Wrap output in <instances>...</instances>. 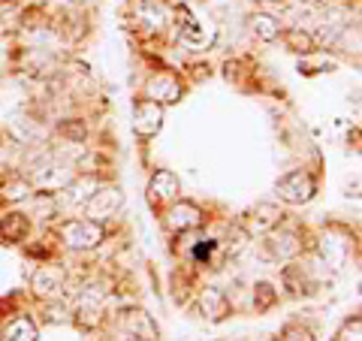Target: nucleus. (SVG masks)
<instances>
[{"mask_svg":"<svg viewBox=\"0 0 362 341\" xmlns=\"http://www.w3.org/2000/svg\"><path fill=\"white\" fill-rule=\"evenodd\" d=\"M54 236L61 238V245L66 248V251L90 254L106 242V224H97V221L85 218V214L82 218H66V221H58Z\"/></svg>","mask_w":362,"mask_h":341,"instance_id":"f257e3e1","label":"nucleus"},{"mask_svg":"<svg viewBox=\"0 0 362 341\" xmlns=\"http://www.w3.org/2000/svg\"><path fill=\"white\" fill-rule=\"evenodd\" d=\"M275 193L284 206H308L317 197V178L308 169H290L275 181Z\"/></svg>","mask_w":362,"mask_h":341,"instance_id":"f03ea898","label":"nucleus"},{"mask_svg":"<svg viewBox=\"0 0 362 341\" xmlns=\"http://www.w3.org/2000/svg\"><path fill=\"white\" fill-rule=\"evenodd\" d=\"M142 97H148V100H154V103H160L166 109V106H175L178 100L185 97V85H181V79L173 70H157V73H151L148 79H145V94Z\"/></svg>","mask_w":362,"mask_h":341,"instance_id":"0eeeda50","label":"nucleus"},{"mask_svg":"<svg viewBox=\"0 0 362 341\" xmlns=\"http://www.w3.org/2000/svg\"><path fill=\"white\" fill-rule=\"evenodd\" d=\"M85 218L97 221V224H106L109 218H115V214H121L124 209V193L118 185H100L94 193H90V200L85 202Z\"/></svg>","mask_w":362,"mask_h":341,"instance_id":"20e7f679","label":"nucleus"},{"mask_svg":"<svg viewBox=\"0 0 362 341\" xmlns=\"http://www.w3.org/2000/svg\"><path fill=\"white\" fill-rule=\"evenodd\" d=\"M37 338H40V329L28 314L13 317V320L4 326V333H0V341H37Z\"/></svg>","mask_w":362,"mask_h":341,"instance_id":"412c9836","label":"nucleus"},{"mask_svg":"<svg viewBox=\"0 0 362 341\" xmlns=\"http://www.w3.org/2000/svg\"><path fill=\"white\" fill-rule=\"evenodd\" d=\"M124 329L130 333V338H142V341H160V329H157L154 317L145 308H127L121 314Z\"/></svg>","mask_w":362,"mask_h":341,"instance_id":"2eb2a0df","label":"nucleus"},{"mask_svg":"<svg viewBox=\"0 0 362 341\" xmlns=\"http://www.w3.org/2000/svg\"><path fill=\"white\" fill-rule=\"evenodd\" d=\"M33 224L28 214L21 212H9L0 218V245H25L30 238Z\"/></svg>","mask_w":362,"mask_h":341,"instance_id":"f3484780","label":"nucleus"},{"mask_svg":"<svg viewBox=\"0 0 362 341\" xmlns=\"http://www.w3.org/2000/svg\"><path fill=\"white\" fill-rule=\"evenodd\" d=\"M266 251L272 260H281V263H290V260H299L305 251H308V245H305L302 233L290 230V226H275L272 233H266Z\"/></svg>","mask_w":362,"mask_h":341,"instance_id":"39448f33","label":"nucleus"},{"mask_svg":"<svg viewBox=\"0 0 362 341\" xmlns=\"http://www.w3.org/2000/svg\"><path fill=\"white\" fill-rule=\"evenodd\" d=\"M175 18H178V37H181V42L194 45L197 52H206L211 40H206V28H202V21L194 13H190L187 4H181L175 9Z\"/></svg>","mask_w":362,"mask_h":341,"instance_id":"f8f14e48","label":"nucleus"},{"mask_svg":"<svg viewBox=\"0 0 362 341\" xmlns=\"http://www.w3.org/2000/svg\"><path fill=\"white\" fill-rule=\"evenodd\" d=\"M85 329H94L103 323V293H94V290H85L82 299H78V308H76V317Z\"/></svg>","mask_w":362,"mask_h":341,"instance_id":"a211bd4d","label":"nucleus"},{"mask_svg":"<svg viewBox=\"0 0 362 341\" xmlns=\"http://www.w3.org/2000/svg\"><path fill=\"white\" fill-rule=\"evenodd\" d=\"M281 287H284L290 296H308L314 293V278H311V269L299 263V260H290V263L281 269Z\"/></svg>","mask_w":362,"mask_h":341,"instance_id":"ddd939ff","label":"nucleus"},{"mask_svg":"<svg viewBox=\"0 0 362 341\" xmlns=\"http://www.w3.org/2000/svg\"><path fill=\"white\" fill-rule=\"evenodd\" d=\"M281 224H284V212H281L275 202H257V206L242 218V230L247 236H266Z\"/></svg>","mask_w":362,"mask_h":341,"instance_id":"9d476101","label":"nucleus"},{"mask_svg":"<svg viewBox=\"0 0 362 341\" xmlns=\"http://www.w3.org/2000/svg\"><path fill=\"white\" fill-rule=\"evenodd\" d=\"M30 193H37L33 190V185L25 178V175H13V178H6L4 181V187H0V200L4 202H25V200H30Z\"/></svg>","mask_w":362,"mask_h":341,"instance_id":"4be33fe9","label":"nucleus"},{"mask_svg":"<svg viewBox=\"0 0 362 341\" xmlns=\"http://www.w3.org/2000/svg\"><path fill=\"white\" fill-rule=\"evenodd\" d=\"M281 42H284V49L293 52V54H311L317 52V40H314V33L308 28H299V25H293V28H281Z\"/></svg>","mask_w":362,"mask_h":341,"instance_id":"6ab92c4d","label":"nucleus"},{"mask_svg":"<svg viewBox=\"0 0 362 341\" xmlns=\"http://www.w3.org/2000/svg\"><path fill=\"white\" fill-rule=\"evenodd\" d=\"M251 305L257 314H266L272 305H278V287L269 281H257L254 284V296H251Z\"/></svg>","mask_w":362,"mask_h":341,"instance_id":"b1692460","label":"nucleus"},{"mask_svg":"<svg viewBox=\"0 0 362 341\" xmlns=\"http://www.w3.org/2000/svg\"><path fill=\"white\" fill-rule=\"evenodd\" d=\"M335 341H362V317L359 314L347 317V320L341 323V329H338Z\"/></svg>","mask_w":362,"mask_h":341,"instance_id":"bb28decb","label":"nucleus"},{"mask_svg":"<svg viewBox=\"0 0 362 341\" xmlns=\"http://www.w3.org/2000/svg\"><path fill=\"white\" fill-rule=\"evenodd\" d=\"M335 67H338V61L326 58V54L311 52V54H305V58L299 61V73H305V76H317V73H323V70H335Z\"/></svg>","mask_w":362,"mask_h":341,"instance_id":"393cba45","label":"nucleus"},{"mask_svg":"<svg viewBox=\"0 0 362 341\" xmlns=\"http://www.w3.org/2000/svg\"><path fill=\"white\" fill-rule=\"evenodd\" d=\"M247 25H251V30H254V37L259 40V42H275L278 37H281V21H278V16H272V13H251L247 16Z\"/></svg>","mask_w":362,"mask_h":341,"instance_id":"aec40b11","label":"nucleus"},{"mask_svg":"<svg viewBox=\"0 0 362 341\" xmlns=\"http://www.w3.org/2000/svg\"><path fill=\"white\" fill-rule=\"evenodd\" d=\"M133 21L145 33H160L169 25V13L160 0H136L133 6Z\"/></svg>","mask_w":362,"mask_h":341,"instance_id":"9b49d317","label":"nucleus"},{"mask_svg":"<svg viewBox=\"0 0 362 341\" xmlns=\"http://www.w3.org/2000/svg\"><path fill=\"white\" fill-rule=\"evenodd\" d=\"M281 341H317L314 329L305 323H287L284 333H281Z\"/></svg>","mask_w":362,"mask_h":341,"instance_id":"cd10ccee","label":"nucleus"},{"mask_svg":"<svg viewBox=\"0 0 362 341\" xmlns=\"http://www.w3.org/2000/svg\"><path fill=\"white\" fill-rule=\"evenodd\" d=\"M145 193H148V202H151L154 209H163L173 200L181 197V178L173 173V169H154Z\"/></svg>","mask_w":362,"mask_h":341,"instance_id":"1a4fd4ad","label":"nucleus"},{"mask_svg":"<svg viewBox=\"0 0 362 341\" xmlns=\"http://www.w3.org/2000/svg\"><path fill=\"white\" fill-rule=\"evenodd\" d=\"M199 311H202V317L206 320H211V323H221V320H226V317L233 314V305H230V296L221 290V287H202L199 290Z\"/></svg>","mask_w":362,"mask_h":341,"instance_id":"4468645a","label":"nucleus"},{"mask_svg":"<svg viewBox=\"0 0 362 341\" xmlns=\"http://www.w3.org/2000/svg\"><path fill=\"white\" fill-rule=\"evenodd\" d=\"M6 175V163H4V157H0V178Z\"/></svg>","mask_w":362,"mask_h":341,"instance_id":"c85d7f7f","label":"nucleus"},{"mask_svg":"<svg viewBox=\"0 0 362 341\" xmlns=\"http://www.w3.org/2000/svg\"><path fill=\"white\" fill-rule=\"evenodd\" d=\"M127 341H142V338H127Z\"/></svg>","mask_w":362,"mask_h":341,"instance_id":"7c9ffc66","label":"nucleus"},{"mask_svg":"<svg viewBox=\"0 0 362 341\" xmlns=\"http://www.w3.org/2000/svg\"><path fill=\"white\" fill-rule=\"evenodd\" d=\"M4 4H13V0H4Z\"/></svg>","mask_w":362,"mask_h":341,"instance_id":"2f4dec72","label":"nucleus"},{"mask_svg":"<svg viewBox=\"0 0 362 341\" xmlns=\"http://www.w3.org/2000/svg\"><path fill=\"white\" fill-rule=\"evenodd\" d=\"M317 254H320V260L326 266L341 269L347 263V257H350V238L347 236H335V230L326 233L320 242H317Z\"/></svg>","mask_w":362,"mask_h":341,"instance_id":"dca6fc26","label":"nucleus"},{"mask_svg":"<svg viewBox=\"0 0 362 341\" xmlns=\"http://www.w3.org/2000/svg\"><path fill=\"white\" fill-rule=\"evenodd\" d=\"M163 118H166V109L160 103H154L148 97L133 100V133L139 139H154L163 130Z\"/></svg>","mask_w":362,"mask_h":341,"instance_id":"423d86ee","label":"nucleus"},{"mask_svg":"<svg viewBox=\"0 0 362 341\" xmlns=\"http://www.w3.org/2000/svg\"><path fill=\"white\" fill-rule=\"evenodd\" d=\"M263 4H278V0H263Z\"/></svg>","mask_w":362,"mask_h":341,"instance_id":"c756f323","label":"nucleus"},{"mask_svg":"<svg viewBox=\"0 0 362 341\" xmlns=\"http://www.w3.org/2000/svg\"><path fill=\"white\" fill-rule=\"evenodd\" d=\"M218 251H221V242H218V238H206V242H197L194 248H190V260L202 266V263H209V260L218 254Z\"/></svg>","mask_w":362,"mask_h":341,"instance_id":"a878e982","label":"nucleus"},{"mask_svg":"<svg viewBox=\"0 0 362 341\" xmlns=\"http://www.w3.org/2000/svg\"><path fill=\"white\" fill-rule=\"evenodd\" d=\"M58 136L64 142H70V145H85V139H88V124L82 121V118H64V121H58Z\"/></svg>","mask_w":362,"mask_h":341,"instance_id":"5701e85b","label":"nucleus"},{"mask_svg":"<svg viewBox=\"0 0 362 341\" xmlns=\"http://www.w3.org/2000/svg\"><path fill=\"white\" fill-rule=\"evenodd\" d=\"M66 287V272L58 263H42L37 266V272L30 275V293L37 296L40 302H52V299H61V293Z\"/></svg>","mask_w":362,"mask_h":341,"instance_id":"6e6552de","label":"nucleus"},{"mask_svg":"<svg viewBox=\"0 0 362 341\" xmlns=\"http://www.w3.org/2000/svg\"><path fill=\"white\" fill-rule=\"evenodd\" d=\"M206 224V212H202V206H197L194 200H173L163 212V226L169 233L175 236H185V233H194L199 230V226Z\"/></svg>","mask_w":362,"mask_h":341,"instance_id":"7ed1b4c3","label":"nucleus"}]
</instances>
